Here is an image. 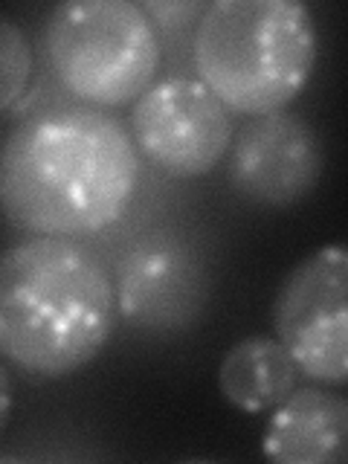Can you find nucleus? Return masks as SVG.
<instances>
[{"mask_svg": "<svg viewBox=\"0 0 348 464\" xmlns=\"http://www.w3.org/2000/svg\"><path fill=\"white\" fill-rule=\"evenodd\" d=\"M137 183L134 140L96 108L35 113L0 149V212L33 236L76 238L113 227Z\"/></svg>", "mask_w": 348, "mask_h": 464, "instance_id": "1", "label": "nucleus"}, {"mask_svg": "<svg viewBox=\"0 0 348 464\" xmlns=\"http://www.w3.org/2000/svg\"><path fill=\"white\" fill-rule=\"evenodd\" d=\"M105 265L72 238L33 236L0 253V357L58 381L93 362L116 328Z\"/></svg>", "mask_w": 348, "mask_h": 464, "instance_id": "2", "label": "nucleus"}, {"mask_svg": "<svg viewBox=\"0 0 348 464\" xmlns=\"http://www.w3.org/2000/svg\"><path fill=\"white\" fill-rule=\"evenodd\" d=\"M198 82L232 113L285 111L311 82L319 35L299 0H218L195 26Z\"/></svg>", "mask_w": 348, "mask_h": 464, "instance_id": "3", "label": "nucleus"}, {"mask_svg": "<svg viewBox=\"0 0 348 464\" xmlns=\"http://www.w3.org/2000/svg\"><path fill=\"white\" fill-rule=\"evenodd\" d=\"M50 70L87 108H122L149 91L163 47L149 14L130 0H67L44 26Z\"/></svg>", "mask_w": 348, "mask_h": 464, "instance_id": "4", "label": "nucleus"}, {"mask_svg": "<svg viewBox=\"0 0 348 464\" xmlns=\"http://www.w3.org/2000/svg\"><path fill=\"white\" fill-rule=\"evenodd\" d=\"M273 328L299 374L343 389L348 381V250L319 246L290 270L273 302Z\"/></svg>", "mask_w": 348, "mask_h": 464, "instance_id": "5", "label": "nucleus"}, {"mask_svg": "<svg viewBox=\"0 0 348 464\" xmlns=\"http://www.w3.org/2000/svg\"><path fill=\"white\" fill-rule=\"evenodd\" d=\"M130 140L154 169L192 180L227 157L232 120L198 79H166L134 102Z\"/></svg>", "mask_w": 348, "mask_h": 464, "instance_id": "6", "label": "nucleus"}, {"mask_svg": "<svg viewBox=\"0 0 348 464\" xmlns=\"http://www.w3.org/2000/svg\"><path fill=\"white\" fill-rule=\"evenodd\" d=\"M227 154L232 192L261 209H290L311 198L325 169L316 128L287 108L253 116Z\"/></svg>", "mask_w": 348, "mask_h": 464, "instance_id": "7", "label": "nucleus"}, {"mask_svg": "<svg viewBox=\"0 0 348 464\" xmlns=\"http://www.w3.org/2000/svg\"><path fill=\"white\" fill-rule=\"evenodd\" d=\"M116 311L142 331L192 328L209 302L207 261L171 232H149L116 270Z\"/></svg>", "mask_w": 348, "mask_h": 464, "instance_id": "8", "label": "nucleus"}, {"mask_svg": "<svg viewBox=\"0 0 348 464\" xmlns=\"http://www.w3.org/2000/svg\"><path fill=\"white\" fill-rule=\"evenodd\" d=\"M261 453L273 464H343L348 459V401L331 386H296L270 410Z\"/></svg>", "mask_w": 348, "mask_h": 464, "instance_id": "9", "label": "nucleus"}, {"mask_svg": "<svg viewBox=\"0 0 348 464\" xmlns=\"http://www.w3.org/2000/svg\"><path fill=\"white\" fill-rule=\"evenodd\" d=\"M299 386V369L287 348L256 334L244 337L224 354L218 366V392L238 412L261 415L279 406Z\"/></svg>", "mask_w": 348, "mask_h": 464, "instance_id": "10", "label": "nucleus"}, {"mask_svg": "<svg viewBox=\"0 0 348 464\" xmlns=\"http://www.w3.org/2000/svg\"><path fill=\"white\" fill-rule=\"evenodd\" d=\"M33 76V44L24 26L0 14V111L12 108L26 93Z\"/></svg>", "mask_w": 348, "mask_h": 464, "instance_id": "11", "label": "nucleus"}, {"mask_svg": "<svg viewBox=\"0 0 348 464\" xmlns=\"http://www.w3.org/2000/svg\"><path fill=\"white\" fill-rule=\"evenodd\" d=\"M145 14H149L151 24H160V26H180V24H188L192 18H200L207 4H142L140 6Z\"/></svg>", "mask_w": 348, "mask_h": 464, "instance_id": "12", "label": "nucleus"}, {"mask_svg": "<svg viewBox=\"0 0 348 464\" xmlns=\"http://www.w3.org/2000/svg\"><path fill=\"white\" fill-rule=\"evenodd\" d=\"M9 418H12V377L4 362H0V435L6 432Z\"/></svg>", "mask_w": 348, "mask_h": 464, "instance_id": "13", "label": "nucleus"}]
</instances>
